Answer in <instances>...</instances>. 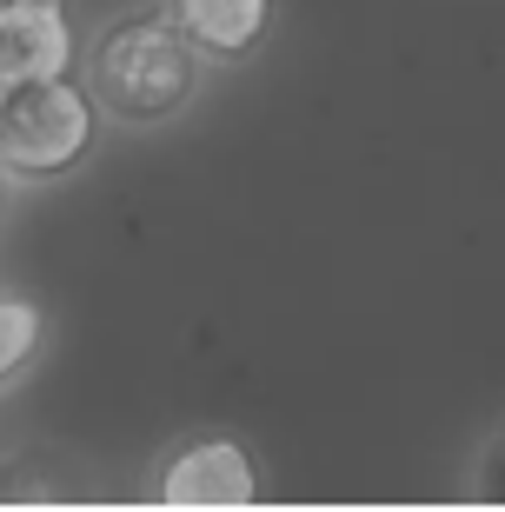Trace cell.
Returning a JSON list of instances; mask_svg holds the SVG:
<instances>
[{"mask_svg": "<svg viewBox=\"0 0 505 512\" xmlns=\"http://www.w3.org/2000/svg\"><path fill=\"white\" fill-rule=\"evenodd\" d=\"M206 67L213 60L153 7V14H120L100 27L94 54H87V87H94L107 120H120V127H160L180 107H193Z\"/></svg>", "mask_w": 505, "mask_h": 512, "instance_id": "obj_1", "label": "cell"}, {"mask_svg": "<svg viewBox=\"0 0 505 512\" xmlns=\"http://www.w3.org/2000/svg\"><path fill=\"white\" fill-rule=\"evenodd\" d=\"M100 100L87 80L47 74V80H0V173L14 187H47L87 167L100 147Z\"/></svg>", "mask_w": 505, "mask_h": 512, "instance_id": "obj_2", "label": "cell"}, {"mask_svg": "<svg viewBox=\"0 0 505 512\" xmlns=\"http://www.w3.org/2000/svg\"><path fill=\"white\" fill-rule=\"evenodd\" d=\"M153 506H260L266 466L260 453L233 433H187L173 439L147 479Z\"/></svg>", "mask_w": 505, "mask_h": 512, "instance_id": "obj_3", "label": "cell"}, {"mask_svg": "<svg viewBox=\"0 0 505 512\" xmlns=\"http://www.w3.org/2000/svg\"><path fill=\"white\" fill-rule=\"evenodd\" d=\"M74 20L67 0H0V80L74 74Z\"/></svg>", "mask_w": 505, "mask_h": 512, "instance_id": "obj_4", "label": "cell"}, {"mask_svg": "<svg viewBox=\"0 0 505 512\" xmlns=\"http://www.w3.org/2000/svg\"><path fill=\"white\" fill-rule=\"evenodd\" d=\"M160 14L200 47L213 67H240L266 47L280 0H160Z\"/></svg>", "mask_w": 505, "mask_h": 512, "instance_id": "obj_5", "label": "cell"}, {"mask_svg": "<svg viewBox=\"0 0 505 512\" xmlns=\"http://www.w3.org/2000/svg\"><path fill=\"white\" fill-rule=\"evenodd\" d=\"M47 306L34 293H20V286H0V393L14 380H27L47 353Z\"/></svg>", "mask_w": 505, "mask_h": 512, "instance_id": "obj_6", "label": "cell"}, {"mask_svg": "<svg viewBox=\"0 0 505 512\" xmlns=\"http://www.w3.org/2000/svg\"><path fill=\"white\" fill-rule=\"evenodd\" d=\"M0 499H74V493H67V486H60L34 453H20V459L0 466Z\"/></svg>", "mask_w": 505, "mask_h": 512, "instance_id": "obj_7", "label": "cell"}, {"mask_svg": "<svg viewBox=\"0 0 505 512\" xmlns=\"http://www.w3.org/2000/svg\"><path fill=\"white\" fill-rule=\"evenodd\" d=\"M479 493H486V499H499V506H505V439H499V446H492L486 473H479Z\"/></svg>", "mask_w": 505, "mask_h": 512, "instance_id": "obj_8", "label": "cell"}, {"mask_svg": "<svg viewBox=\"0 0 505 512\" xmlns=\"http://www.w3.org/2000/svg\"><path fill=\"white\" fill-rule=\"evenodd\" d=\"M7 187H14V180H7V173H0V193H7Z\"/></svg>", "mask_w": 505, "mask_h": 512, "instance_id": "obj_9", "label": "cell"}]
</instances>
